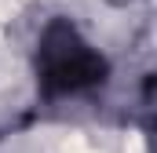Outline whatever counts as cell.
<instances>
[{"mask_svg": "<svg viewBox=\"0 0 157 153\" xmlns=\"http://www.w3.org/2000/svg\"><path fill=\"white\" fill-rule=\"evenodd\" d=\"M102 73H106V62L73 33V26L66 22L48 26L40 47V76L48 91H77L102 80Z\"/></svg>", "mask_w": 157, "mask_h": 153, "instance_id": "1", "label": "cell"}]
</instances>
